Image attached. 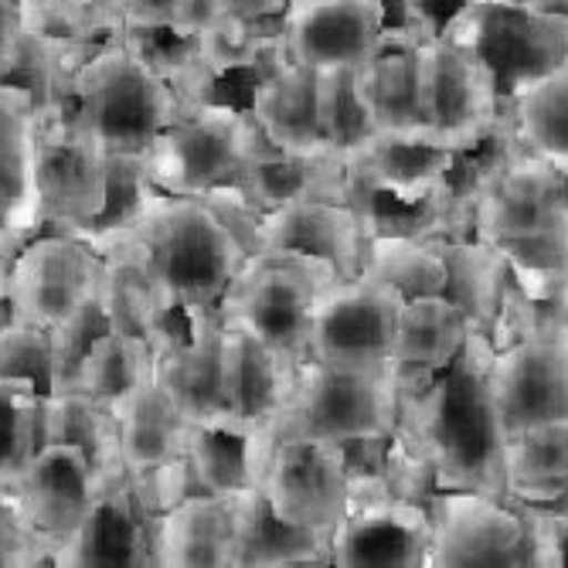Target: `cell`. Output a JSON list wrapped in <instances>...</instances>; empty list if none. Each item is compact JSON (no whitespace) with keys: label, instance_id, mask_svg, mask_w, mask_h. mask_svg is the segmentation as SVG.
<instances>
[{"label":"cell","instance_id":"obj_49","mask_svg":"<svg viewBox=\"0 0 568 568\" xmlns=\"http://www.w3.org/2000/svg\"><path fill=\"white\" fill-rule=\"evenodd\" d=\"M4 321H11V317H8V306H4V296H0V324H4Z\"/></svg>","mask_w":568,"mask_h":568},{"label":"cell","instance_id":"obj_5","mask_svg":"<svg viewBox=\"0 0 568 568\" xmlns=\"http://www.w3.org/2000/svg\"><path fill=\"white\" fill-rule=\"evenodd\" d=\"M398 426V382L388 365L341 368L300 361L283 412L280 436H314L341 446L392 439Z\"/></svg>","mask_w":568,"mask_h":568},{"label":"cell","instance_id":"obj_22","mask_svg":"<svg viewBox=\"0 0 568 568\" xmlns=\"http://www.w3.org/2000/svg\"><path fill=\"white\" fill-rule=\"evenodd\" d=\"M300 361L266 347L235 327L222 324V398L225 416L219 423H235L255 429L273 423L293 388Z\"/></svg>","mask_w":568,"mask_h":568},{"label":"cell","instance_id":"obj_1","mask_svg":"<svg viewBox=\"0 0 568 568\" xmlns=\"http://www.w3.org/2000/svg\"><path fill=\"white\" fill-rule=\"evenodd\" d=\"M95 248H123L143 266L164 317L219 306L245 260L242 242L204 197L150 187L113 225L79 232Z\"/></svg>","mask_w":568,"mask_h":568},{"label":"cell","instance_id":"obj_35","mask_svg":"<svg viewBox=\"0 0 568 568\" xmlns=\"http://www.w3.org/2000/svg\"><path fill=\"white\" fill-rule=\"evenodd\" d=\"M446 260V293L453 306L467 317L470 327L494 341L504 296H507V266L500 252L474 235L436 239Z\"/></svg>","mask_w":568,"mask_h":568},{"label":"cell","instance_id":"obj_16","mask_svg":"<svg viewBox=\"0 0 568 568\" xmlns=\"http://www.w3.org/2000/svg\"><path fill=\"white\" fill-rule=\"evenodd\" d=\"M99 487L102 484L92 463L75 446L41 443L24 459V467L18 470L4 497L14 504L18 518L51 561L55 548L65 545L85 521V514L99 497Z\"/></svg>","mask_w":568,"mask_h":568},{"label":"cell","instance_id":"obj_46","mask_svg":"<svg viewBox=\"0 0 568 568\" xmlns=\"http://www.w3.org/2000/svg\"><path fill=\"white\" fill-rule=\"evenodd\" d=\"M62 4L95 18V21H106V24H120L123 28V14H120V0H62Z\"/></svg>","mask_w":568,"mask_h":568},{"label":"cell","instance_id":"obj_11","mask_svg":"<svg viewBox=\"0 0 568 568\" xmlns=\"http://www.w3.org/2000/svg\"><path fill=\"white\" fill-rule=\"evenodd\" d=\"M38 201L41 225L62 232L95 229L110 212V158L65 106L38 113Z\"/></svg>","mask_w":568,"mask_h":568},{"label":"cell","instance_id":"obj_23","mask_svg":"<svg viewBox=\"0 0 568 568\" xmlns=\"http://www.w3.org/2000/svg\"><path fill=\"white\" fill-rule=\"evenodd\" d=\"M38 106L34 99L0 82V229L18 242L41 229L38 201Z\"/></svg>","mask_w":568,"mask_h":568},{"label":"cell","instance_id":"obj_18","mask_svg":"<svg viewBox=\"0 0 568 568\" xmlns=\"http://www.w3.org/2000/svg\"><path fill=\"white\" fill-rule=\"evenodd\" d=\"M568 229V171L518 153L477 194L470 235L480 242Z\"/></svg>","mask_w":568,"mask_h":568},{"label":"cell","instance_id":"obj_44","mask_svg":"<svg viewBox=\"0 0 568 568\" xmlns=\"http://www.w3.org/2000/svg\"><path fill=\"white\" fill-rule=\"evenodd\" d=\"M191 0H120L123 28L143 31H181Z\"/></svg>","mask_w":568,"mask_h":568},{"label":"cell","instance_id":"obj_4","mask_svg":"<svg viewBox=\"0 0 568 568\" xmlns=\"http://www.w3.org/2000/svg\"><path fill=\"white\" fill-rule=\"evenodd\" d=\"M266 136L245 106L201 99L181 113L140 158L143 181L168 194L204 197L215 187L242 184Z\"/></svg>","mask_w":568,"mask_h":568},{"label":"cell","instance_id":"obj_27","mask_svg":"<svg viewBox=\"0 0 568 568\" xmlns=\"http://www.w3.org/2000/svg\"><path fill=\"white\" fill-rule=\"evenodd\" d=\"M235 528V568H324L331 565V531L283 525L260 487L229 494Z\"/></svg>","mask_w":568,"mask_h":568},{"label":"cell","instance_id":"obj_36","mask_svg":"<svg viewBox=\"0 0 568 568\" xmlns=\"http://www.w3.org/2000/svg\"><path fill=\"white\" fill-rule=\"evenodd\" d=\"M102 255L99 270V286H95V306L106 331L146 341L150 347H158L168 334V317L158 303L143 266L123 248H95Z\"/></svg>","mask_w":568,"mask_h":568},{"label":"cell","instance_id":"obj_13","mask_svg":"<svg viewBox=\"0 0 568 568\" xmlns=\"http://www.w3.org/2000/svg\"><path fill=\"white\" fill-rule=\"evenodd\" d=\"M402 303L405 300L392 286L365 273L351 280H331L310 310L303 361L341 368L388 365L392 331Z\"/></svg>","mask_w":568,"mask_h":568},{"label":"cell","instance_id":"obj_34","mask_svg":"<svg viewBox=\"0 0 568 568\" xmlns=\"http://www.w3.org/2000/svg\"><path fill=\"white\" fill-rule=\"evenodd\" d=\"M500 106L525 153L568 171V65L514 85Z\"/></svg>","mask_w":568,"mask_h":568},{"label":"cell","instance_id":"obj_42","mask_svg":"<svg viewBox=\"0 0 568 568\" xmlns=\"http://www.w3.org/2000/svg\"><path fill=\"white\" fill-rule=\"evenodd\" d=\"M126 477H130V490H133V497H136V504L146 518H158V514L178 507L181 500L204 494L197 477H194L191 459L184 453L168 459V463H158V467H150V470L126 474Z\"/></svg>","mask_w":568,"mask_h":568},{"label":"cell","instance_id":"obj_43","mask_svg":"<svg viewBox=\"0 0 568 568\" xmlns=\"http://www.w3.org/2000/svg\"><path fill=\"white\" fill-rule=\"evenodd\" d=\"M28 565H51L44 548L31 538L24 521L18 518L14 504L0 494V568H28Z\"/></svg>","mask_w":568,"mask_h":568},{"label":"cell","instance_id":"obj_26","mask_svg":"<svg viewBox=\"0 0 568 568\" xmlns=\"http://www.w3.org/2000/svg\"><path fill=\"white\" fill-rule=\"evenodd\" d=\"M248 116L260 133L283 153H331L321 136V106H317V72L286 62L276 72H266L248 89ZM337 158V153H334Z\"/></svg>","mask_w":568,"mask_h":568},{"label":"cell","instance_id":"obj_19","mask_svg":"<svg viewBox=\"0 0 568 568\" xmlns=\"http://www.w3.org/2000/svg\"><path fill=\"white\" fill-rule=\"evenodd\" d=\"M153 378L187 423H219L225 416L219 306L184 310L168 321L164 341L153 347Z\"/></svg>","mask_w":568,"mask_h":568},{"label":"cell","instance_id":"obj_37","mask_svg":"<svg viewBox=\"0 0 568 568\" xmlns=\"http://www.w3.org/2000/svg\"><path fill=\"white\" fill-rule=\"evenodd\" d=\"M361 273L392 286L402 300L446 293V260L429 235L372 232L361 248Z\"/></svg>","mask_w":568,"mask_h":568},{"label":"cell","instance_id":"obj_2","mask_svg":"<svg viewBox=\"0 0 568 568\" xmlns=\"http://www.w3.org/2000/svg\"><path fill=\"white\" fill-rule=\"evenodd\" d=\"M494 344L470 327L459 354L423 388L398 395L395 436L436 474L439 490L504 497V429L487 385Z\"/></svg>","mask_w":568,"mask_h":568},{"label":"cell","instance_id":"obj_32","mask_svg":"<svg viewBox=\"0 0 568 568\" xmlns=\"http://www.w3.org/2000/svg\"><path fill=\"white\" fill-rule=\"evenodd\" d=\"M41 443L75 446L92 463L99 484L126 474L120 459L113 408L85 392L62 388L38 398V446Z\"/></svg>","mask_w":568,"mask_h":568},{"label":"cell","instance_id":"obj_24","mask_svg":"<svg viewBox=\"0 0 568 568\" xmlns=\"http://www.w3.org/2000/svg\"><path fill=\"white\" fill-rule=\"evenodd\" d=\"M470 334L467 317L453 306L449 296H416L405 300L392 331L388 368L398 382V395L423 388L459 354Z\"/></svg>","mask_w":568,"mask_h":568},{"label":"cell","instance_id":"obj_15","mask_svg":"<svg viewBox=\"0 0 568 568\" xmlns=\"http://www.w3.org/2000/svg\"><path fill=\"white\" fill-rule=\"evenodd\" d=\"M487 385L504 436L568 419V331H525L494 347Z\"/></svg>","mask_w":568,"mask_h":568},{"label":"cell","instance_id":"obj_40","mask_svg":"<svg viewBox=\"0 0 568 568\" xmlns=\"http://www.w3.org/2000/svg\"><path fill=\"white\" fill-rule=\"evenodd\" d=\"M317 106H321V136L324 146L337 158L357 146L372 133L368 116L361 110L354 92V69H327L317 72Z\"/></svg>","mask_w":568,"mask_h":568},{"label":"cell","instance_id":"obj_10","mask_svg":"<svg viewBox=\"0 0 568 568\" xmlns=\"http://www.w3.org/2000/svg\"><path fill=\"white\" fill-rule=\"evenodd\" d=\"M429 507L395 497L378 470H351V500L331 531L337 568H423Z\"/></svg>","mask_w":568,"mask_h":568},{"label":"cell","instance_id":"obj_31","mask_svg":"<svg viewBox=\"0 0 568 568\" xmlns=\"http://www.w3.org/2000/svg\"><path fill=\"white\" fill-rule=\"evenodd\" d=\"M242 191L260 212H273L296 201H347L344 158H334V153H317V158L283 153L266 140L242 178Z\"/></svg>","mask_w":568,"mask_h":568},{"label":"cell","instance_id":"obj_7","mask_svg":"<svg viewBox=\"0 0 568 568\" xmlns=\"http://www.w3.org/2000/svg\"><path fill=\"white\" fill-rule=\"evenodd\" d=\"M419 126L449 150L477 146L500 120V89L470 44L433 31L416 41Z\"/></svg>","mask_w":568,"mask_h":568},{"label":"cell","instance_id":"obj_30","mask_svg":"<svg viewBox=\"0 0 568 568\" xmlns=\"http://www.w3.org/2000/svg\"><path fill=\"white\" fill-rule=\"evenodd\" d=\"M116 419V439H120V459L126 474H140L168 463L184 453L187 439V419L181 408L171 402V395L153 378V372L136 382L123 398L113 405Z\"/></svg>","mask_w":568,"mask_h":568},{"label":"cell","instance_id":"obj_39","mask_svg":"<svg viewBox=\"0 0 568 568\" xmlns=\"http://www.w3.org/2000/svg\"><path fill=\"white\" fill-rule=\"evenodd\" d=\"M0 385H18L38 398L55 392V361H51L48 331L18 321L0 324Z\"/></svg>","mask_w":568,"mask_h":568},{"label":"cell","instance_id":"obj_48","mask_svg":"<svg viewBox=\"0 0 568 568\" xmlns=\"http://www.w3.org/2000/svg\"><path fill=\"white\" fill-rule=\"evenodd\" d=\"M18 239L8 235L4 229H0V296H4V273H8V263H11V255L18 252Z\"/></svg>","mask_w":568,"mask_h":568},{"label":"cell","instance_id":"obj_38","mask_svg":"<svg viewBox=\"0 0 568 568\" xmlns=\"http://www.w3.org/2000/svg\"><path fill=\"white\" fill-rule=\"evenodd\" d=\"M150 372H153V347L146 341H136L116 331H99L92 344L85 347L69 388L113 405Z\"/></svg>","mask_w":568,"mask_h":568},{"label":"cell","instance_id":"obj_47","mask_svg":"<svg viewBox=\"0 0 568 568\" xmlns=\"http://www.w3.org/2000/svg\"><path fill=\"white\" fill-rule=\"evenodd\" d=\"M21 31V0H0V51Z\"/></svg>","mask_w":568,"mask_h":568},{"label":"cell","instance_id":"obj_17","mask_svg":"<svg viewBox=\"0 0 568 568\" xmlns=\"http://www.w3.org/2000/svg\"><path fill=\"white\" fill-rule=\"evenodd\" d=\"M280 34L293 65L310 72L361 69L385 48V0H286Z\"/></svg>","mask_w":568,"mask_h":568},{"label":"cell","instance_id":"obj_45","mask_svg":"<svg viewBox=\"0 0 568 568\" xmlns=\"http://www.w3.org/2000/svg\"><path fill=\"white\" fill-rule=\"evenodd\" d=\"M219 11H222V18L270 24V21L283 18L286 0H219Z\"/></svg>","mask_w":568,"mask_h":568},{"label":"cell","instance_id":"obj_28","mask_svg":"<svg viewBox=\"0 0 568 568\" xmlns=\"http://www.w3.org/2000/svg\"><path fill=\"white\" fill-rule=\"evenodd\" d=\"M273 423L242 429L235 423H191L184 439V456L204 494L229 497L235 490L255 487L273 453Z\"/></svg>","mask_w":568,"mask_h":568},{"label":"cell","instance_id":"obj_14","mask_svg":"<svg viewBox=\"0 0 568 568\" xmlns=\"http://www.w3.org/2000/svg\"><path fill=\"white\" fill-rule=\"evenodd\" d=\"M255 487L283 525L334 531L351 500V453L314 436H280Z\"/></svg>","mask_w":568,"mask_h":568},{"label":"cell","instance_id":"obj_21","mask_svg":"<svg viewBox=\"0 0 568 568\" xmlns=\"http://www.w3.org/2000/svg\"><path fill=\"white\" fill-rule=\"evenodd\" d=\"M51 565L62 568H146L150 555V518L140 510L130 477H116L99 487V497L75 535L55 548Z\"/></svg>","mask_w":568,"mask_h":568},{"label":"cell","instance_id":"obj_41","mask_svg":"<svg viewBox=\"0 0 568 568\" xmlns=\"http://www.w3.org/2000/svg\"><path fill=\"white\" fill-rule=\"evenodd\" d=\"M38 449V395L0 385V494H4L24 459Z\"/></svg>","mask_w":568,"mask_h":568},{"label":"cell","instance_id":"obj_33","mask_svg":"<svg viewBox=\"0 0 568 568\" xmlns=\"http://www.w3.org/2000/svg\"><path fill=\"white\" fill-rule=\"evenodd\" d=\"M568 494V419L521 429L504 439V497L558 507Z\"/></svg>","mask_w":568,"mask_h":568},{"label":"cell","instance_id":"obj_12","mask_svg":"<svg viewBox=\"0 0 568 568\" xmlns=\"http://www.w3.org/2000/svg\"><path fill=\"white\" fill-rule=\"evenodd\" d=\"M423 568H521L528 525L518 504L480 490H436Z\"/></svg>","mask_w":568,"mask_h":568},{"label":"cell","instance_id":"obj_20","mask_svg":"<svg viewBox=\"0 0 568 568\" xmlns=\"http://www.w3.org/2000/svg\"><path fill=\"white\" fill-rule=\"evenodd\" d=\"M365 225L347 201H296L263 212L255 222V252H290L327 266L337 280L361 273Z\"/></svg>","mask_w":568,"mask_h":568},{"label":"cell","instance_id":"obj_3","mask_svg":"<svg viewBox=\"0 0 568 568\" xmlns=\"http://www.w3.org/2000/svg\"><path fill=\"white\" fill-rule=\"evenodd\" d=\"M62 106L110 164H140L146 146L181 120L187 102L120 31L79 62Z\"/></svg>","mask_w":568,"mask_h":568},{"label":"cell","instance_id":"obj_6","mask_svg":"<svg viewBox=\"0 0 568 568\" xmlns=\"http://www.w3.org/2000/svg\"><path fill=\"white\" fill-rule=\"evenodd\" d=\"M331 280L337 276L314 260L290 252H248L219 300V317L225 327L303 361L310 310Z\"/></svg>","mask_w":568,"mask_h":568},{"label":"cell","instance_id":"obj_25","mask_svg":"<svg viewBox=\"0 0 568 568\" xmlns=\"http://www.w3.org/2000/svg\"><path fill=\"white\" fill-rule=\"evenodd\" d=\"M150 555L158 568H235L229 497L194 494L150 518Z\"/></svg>","mask_w":568,"mask_h":568},{"label":"cell","instance_id":"obj_8","mask_svg":"<svg viewBox=\"0 0 568 568\" xmlns=\"http://www.w3.org/2000/svg\"><path fill=\"white\" fill-rule=\"evenodd\" d=\"M439 31L470 44L490 65L500 99L514 85L568 65L565 11L510 4V0H470L459 4Z\"/></svg>","mask_w":568,"mask_h":568},{"label":"cell","instance_id":"obj_29","mask_svg":"<svg viewBox=\"0 0 568 568\" xmlns=\"http://www.w3.org/2000/svg\"><path fill=\"white\" fill-rule=\"evenodd\" d=\"M416 34L392 28L385 48L354 69V92L372 133H423L416 102ZM426 136V133H423Z\"/></svg>","mask_w":568,"mask_h":568},{"label":"cell","instance_id":"obj_9","mask_svg":"<svg viewBox=\"0 0 568 568\" xmlns=\"http://www.w3.org/2000/svg\"><path fill=\"white\" fill-rule=\"evenodd\" d=\"M102 255L79 232L24 239L4 273V306L18 324L59 327L82 310L99 286Z\"/></svg>","mask_w":568,"mask_h":568}]
</instances>
